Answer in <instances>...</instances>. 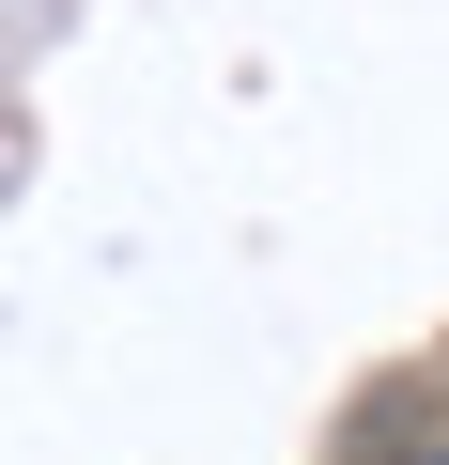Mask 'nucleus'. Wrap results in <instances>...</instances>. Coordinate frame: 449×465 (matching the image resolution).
I'll list each match as a JSON object with an SVG mask.
<instances>
[{
  "label": "nucleus",
  "instance_id": "obj_1",
  "mask_svg": "<svg viewBox=\"0 0 449 465\" xmlns=\"http://www.w3.org/2000/svg\"><path fill=\"white\" fill-rule=\"evenodd\" d=\"M403 465H449V434H434V450H403Z\"/></svg>",
  "mask_w": 449,
  "mask_h": 465
}]
</instances>
